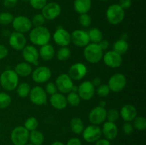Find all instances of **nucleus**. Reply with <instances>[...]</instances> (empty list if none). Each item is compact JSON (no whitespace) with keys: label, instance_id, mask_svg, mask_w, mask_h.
I'll return each mask as SVG.
<instances>
[{"label":"nucleus","instance_id":"nucleus-1","mask_svg":"<svg viewBox=\"0 0 146 145\" xmlns=\"http://www.w3.org/2000/svg\"><path fill=\"white\" fill-rule=\"evenodd\" d=\"M29 38L32 44L41 47L49 44L51 40V33L49 30L44 26L34 27L30 30Z\"/></svg>","mask_w":146,"mask_h":145},{"label":"nucleus","instance_id":"nucleus-55","mask_svg":"<svg viewBox=\"0 0 146 145\" xmlns=\"http://www.w3.org/2000/svg\"><path fill=\"white\" fill-rule=\"evenodd\" d=\"M100 1H107L108 0H100Z\"/></svg>","mask_w":146,"mask_h":145},{"label":"nucleus","instance_id":"nucleus-15","mask_svg":"<svg viewBox=\"0 0 146 145\" xmlns=\"http://www.w3.org/2000/svg\"><path fill=\"white\" fill-rule=\"evenodd\" d=\"M95 92V87L94 86L91 81H84L78 87L77 93L79 95L80 98L84 100H90L94 96Z\"/></svg>","mask_w":146,"mask_h":145},{"label":"nucleus","instance_id":"nucleus-26","mask_svg":"<svg viewBox=\"0 0 146 145\" xmlns=\"http://www.w3.org/2000/svg\"><path fill=\"white\" fill-rule=\"evenodd\" d=\"M14 71L19 77H28L32 72V67L27 62H21L17 64L14 68Z\"/></svg>","mask_w":146,"mask_h":145},{"label":"nucleus","instance_id":"nucleus-45","mask_svg":"<svg viewBox=\"0 0 146 145\" xmlns=\"http://www.w3.org/2000/svg\"><path fill=\"white\" fill-rule=\"evenodd\" d=\"M19 0H3V4L6 8L11 9L16 7Z\"/></svg>","mask_w":146,"mask_h":145},{"label":"nucleus","instance_id":"nucleus-44","mask_svg":"<svg viewBox=\"0 0 146 145\" xmlns=\"http://www.w3.org/2000/svg\"><path fill=\"white\" fill-rule=\"evenodd\" d=\"M123 131L126 135H131L134 132V127L131 122H125L123 125Z\"/></svg>","mask_w":146,"mask_h":145},{"label":"nucleus","instance_id":"nucleus-38","mask_svg":"<svg viewBox=\"0 0 146 145\" xmlns=\"http://www.w3.org/2000/svg\"><path fill=\"white\" fill-rule=\"evenodd\" d=\"M31 21V24H32V26H34V27H38L44 26L46 19L41 13H38V14H35L32 17Z\"/></svg>","mask_w":146,"mask_h":145},{"label":"nucleus","instance_id":"nucleus-41","mask_svg":"<svg viewBox=\"0 0 146 145\" xmlns=\"http://www.w3.org/2000/svg\"><path fill=\"white\" fill-rule=\"evenodd\" d=\"M96 92L101 98H105V97H107L109 95L110 92H111V90H110L108 85L103 84V85L97 87V89L96 90Z\"/></svg>","mask_w":146,"mask_h":145},{"label":"nucleus","instance_id":"nucleus-32","mask_svg":"<svg viewBox=\"0 0 146 145\" xmlns=\"http://www.w3.org/2000/svg\"><path fill=\"white\" fill-rule=\"evenodd\" d=\"M71 55V49L68 46L61 47L56 53V58L60 61H66L69 59Z\"/></svg>","mask_w":146,"mask_h":145},{"label":"nucleus","instance_id":"nucleus-23","mask_svg":"<svg viewBox=\"0 0 146 145\" xmlns=\"http://www.w3.org/2000/svg\"><path fill=\"white\" fill-rule=\"evenodd\" d=\"M50 103L54 109H58V110L65 109L68 105L66 98L64 94L61 93V92H56V93L51 95Z\"/></svg>","mask_w":146,"mask_h":145},{"label":"nucleus","instance_id":"nucleus-24","mask_svg":"<svg viewBox=\"0 0 146 145\" xmlns=\"http://www.w3.org/2000/svg\"><path fill=\"white\" fill-rule=\"evenodd\" d=\"M39 57L44 61H49L55 56V49L54 46L49 44L42 45L38 51Z\"/></svg>","mask_w":146,"mask_h":145},{"label":"nucleus","instance_id":"nucleus-31","mask_svg":"<svg viewBox=\"0 0 146 145\" xmlns=\"http://www.w3.org/2000/svg\"><path fill=\"white\" fill-rule=\"evenodd\" d=\"M17 93L19 98H25L29 96L30 90H31V87L28 82H21L19 83L17 88Z\"/></svg>","mask_w":146,"mask_h":145},{"label":"nucleus","instance_id":"nucleus-12","mask_svg":"<svg viewBox=\"0 0 146 145\" xmlns=\"http://www.w3.org/2000/svg\"><path fill=\"white\" fill-rule=\"evenodd\" d=\"M57 90L62 94H68L71 92L74 82L68 74L63 73L58 75L55 82Z\"/></svg>","mask_w":146,"mask_h":145},{"label":"nucleus","instance_id":"nucleus-35","mask_svg":"<svg viewBox=\"0 0 146 145\" xmlns=\"http://www.w3.org/2000/svg\"><path fill=\"white\" fill-rule=\"evenodd\" d=\"M24 127L29 132L36 130L38 127V119L36 117H30L25 121Z\"/></svg>","mask_w":146,"mask_h":145},{"label":"nucleus","instance_id":"nucleus-19","mask_svg":"<svg viewBox=\"0 0 146 145\" xmlns=\"http://www.w3.org/2000/svg\"><path fill=\"white\" fill-rule=\"evenodd\" d=\"M53 39L55 44L60 47L68 46L71 44V34L65 28L59 27L54 32Z\"/></svg>","mask_w":146,"mask_h":145},{"label":"nucleus","instance_id":"nucleus-8","mask_svg":"<svg viewBox=\"0 0 146 145\" xmlns=\"http://www.w3.org/2000/svg\"><path fill=\"white\" fill-rule=\"evenodd\" d=\"M11 24L14 31L21 34L29 32L32 28L31 19L25 16H18L14 17Z\"/></svg>","mask_w":146,"mask_h":145},{"label":"nucleus","instance_id":"nucleus-4","mask_svg":"<svg viewBox=\"0 0 146 145\" xmlns=\"http://www.w3.org/2000/svg\"><path fill=\"white\" fill-rule=\"evenodd\" d=\"M125 10L118 4H113L108 7L106 12L107 21L112 25H118L123 21L125 18Z\"/></svg>","mask_w":146,"mask_h":145},{"label":"nucleus","instance_id":"nucleus-14","mask_svg":"<svg viewBox=\"0 0 146 145\" xmlns=\"http://www.w3.org/2000/svg\"><path fill=\"white\" fill-rule=\"evenodd\" d=\"M107 110L105 107L97 106L93 108L88 114V120L91 125H100L106 119Z\"/></svg>","mask_w":146,"mask_h":145},{"label":"nucleus","instance_id":"nucleus-16","mask_svg":"<svg viewBox=\"0 0 146 145\" xmlns=\"http://www.w3.org/2000/svg\"><path fill=\"white\" fill-rule=\"evenodd\" d=\"M86 66L82 63H76L71 65L68 69V75L72 80H81L87 74Z\"/></svg>","mask_w":146,"mask_h":145},{"label":"nucleus","instance_id":"nucleus-53","mask_svg":"<svg viewBox=\"0 0 146 145\" xmlns=\"http://www.w3.org/2000/svg\"><path fill=\"white\" fill-rule=\"evenodd\" d=\"M106 105V103L104 101H101V102L99 103V105H98V106L102 107H105Z\"/></svg>","mask_w":146,"mask_h":145},{"label":"nucleus","instance_id":"nucleus-13","mask_svg":"<svg viewBox=\"0 0 146 145\" xmlns=\"http://www.w3.org/2000/svg\"><path fill=\"white\" fill-rule=\"evenodd\" d=\"M71 42H72L74 45L79 48L86 47L90 44L88 32L81 29L75 30L71 34Z\"/></svg>","mask_w":146,"mask_h":145},{"label":"nucleus","instance_id":"nucleus-51","mask_svg":"<svg viewBox=\"0 0 146 145\" xmlns=\"http://www.w3.org/2000/svg\"><path fill=\"white\" fill-rule=\"evenodd\" d=\"M91 82H92L94 87H98L99 85H101V80L99 78H95L93 79Z\"/></svg>","mask_w":146,"mask_h":145},{"label":"nucleus","instance_id":"nucleus-54","mask_svg":"<svg viewBox=\"0 0 146 145\" xmlns=\"http://www.w3.org/2000/svg\"><path fill=\"white\" fill-rule=\"evenodd\" d=\"M24 145H33V144H31V143H27L26 144H24Z\"/></svg>","mask_w":146,"mask_h":145},{"label":"nucleus","instance_id":"nucleus-43","mask_svg":"<svg viewBox=\"0 0 146 145\" xmlns=\"http://www.w3.org/2000/svg\"><path fill=\"white\" fill-rule=\"evenodd\" d=\"M44 90H45L46 94L50 95H52L56 93L57 91H58L56 85L53 82H47V84L46 85V88Z\"/></svg>","mask_w":146,"mask_h":145},{"label":"nucleus","instance_id":"nucleus-50","mask_svg":"<svg viewBox=\"0 0 146 145\" xmlns=\"http://www.w3.org/2000/svg\"><path fill=\"white\" fill-rule=\"evenodd\" d=\"M95 145H111L109 140L106 139H99L98 141L95 142Z\"/></svg>","mask_w":146,"mask_h":145},{"label":"nucleus","instance_id":"nucleus-47","mask_svg":"<svg viewBox=\"0 0 146 145\" xmlns=\"http://www.w3.org/2000/svg\"><path fill=\"white\" fill-rule=\"evenodd\" d=\"M8 53L9 51L7 47L0 44V60L5 58L8 55Z\"/></svg>","mask_w":146,"mask_h":145},{"label":"nucleus","instance_id":"nucleus-17","mask_svg":"<svg viewBox=\"0 0 146 145\" xmlns=\"http://www.w3.org/2000/svg\"><path fill=\"white\" fill-rule=\"evenodd\" d=\"M102 59L105 65L111 68H119L123 63L122 55L113 51H107L104 54Z\"/></svg>","mask_w":146,"mask_h":145},{"label":"nucleus","instance_id":"nucleus-39","mask_svg":"<svg viewBox=\"0 0 146 145\" xmlns=\"http://www.w3.org/2000/svg\"><path fill=\"white\" fill-rule=\"evenodd\" d=\"M78 21H79V24H81V26L87 28L91 25L92 19H91V16L88 14V13H86V14H80L79 17H78Z\"/></svg>","mask_w":146,"mask_h":145},{"label":"nucleus","instance_id":"nucleus-33","mask_svg":"<svg viewBox=\"0 0 146 145\" xmlns=\"http://www.w3.org/2000/svg\"><path fill=\"white\" fill-rule=\"evenodd\" d=\"M66 98L67 103L72 107H77L81 103V98L77 92H70L67 94Z\"/></svg>","mask_w":146,"mask_h":145},{"label":"nucleus","instance_id":"nucleus-18","mask_svg":"<svg viewBox=\"0 0 146 145\" xmlns=\"http://www.w3.org/2000/svg\"><path fill=\"white\" fill-rule=\"evenodd\" d=\"M9 44L15 51H22L27 45V38L24 34L14 31L11 33L9 36Z\"/></svg>","mask_w":146,"mask_h":145},{"label":"nucleus","instance_id":"nucleus-28","mask_svg":"<svg viewBox=\"0 0 146 145\" xmlns=\"http://www.w3.org/2000/svg\"><path fill=\"white\" fill-rule=\"evenodd\" d=\"M29 141L33 145H42L44 142V134L37 129L29 132Z\"/></svg>","mask_w":146,"mask_h":145},{"label":"nucleus","instance_id":"nucleus-22","mask_svg":"<svg viewBox=\"0 0 146 145\" xmlns=\"http://www.w3.org/2000/svg\"><path fill=\"white\" fill-rule=\"evenodd\" d=\"M120 117L125 122H133L137 117V109L135 106L131 104H127L122 107L120 111Z\"/></svg>","mask_w":146,"mask_h":145},{"label":"nucleus","instance_id":"nucleus-20","mask_svg":"<svg viewBox=\"0 0 146 145\" xmlns=\"http://www.w3.org/2000/svg\"><path fill=\"white\" fill-rule=\"evenodd\" d=\"M22 56L24 61L29 64L37 65L39 58L38 51L34 45H26L22 49Z\"/></svg>","mask_w":146,"mask_h":145},{"label":"nucleus","instance_id":"nucleus-42","mask_svg":"<svg viewBox=\"0 0 146 145\" xmlns=\"http://www.w3.org/2000/svg\"><path fill=\"white\" fill-rule=\"evenodd\" d=\"M30 6L36 10H41L47 4V0H29Z\"/></svg>","mask_w":146,"mask_h":145},{"label":"nucleus","instance_id":"nucleus-11","mask_svg":"<svg viewBox=\"0 0 146 145\" xmlns=\"http://www.w3.org/2000/svg\"><path fill=\"white\" fill-rule=\"evenodd\" d=\"M61 13V7L58 3L55 1L47 3L41 9V14L46 20H54L60 16Z\"/></svg>","mask_w":146,"mask_h":145},{"label":"nucleus","instance_id":"nucleus-10","mask_svg":"<svg viewBox=\"0 0 146 145\" xmlns=\"http://www.w3.org/2000/svg\"><path fill=\"white\" fill-rule=\"evenodd\" d=\"M126 84V77L123 74L115 73L109 78L108 85L112 92H120L125 88Z\"/></svg>","mask_w":146,"mask_h":145},{"label":"nucleus","instance_id":"nucleus-40","mask_svg":"<svg viewBox=\"0 0 146 145\" xmlns=\"http://www.w3.org/2000/svg\"><path fill=\"white\" fill-rule=\"evenodd\" d=\"M120 117V112L118 109L115 108L110 109L106 112V119L108 122H115Z\"/></svg>","mask_w":146,"mask_h":145},{"label":"nucleus","instance_id":"nucleus-3","mask_svg":"<svg viewBox=\"0 0 146 145\" xmlns=\"http://www.w3.org/2000/svg\"><path fill=\"white\" fill-rule=\"evenodd\" d=\"M104 51H102L98 44H88L84 47V56L86 61L89 63L96 64L102 60Z\"/></svg>","mask_w":146,"mask_h":145},{"label":"nucleus","instance_id":"nucleus-21","mask_svg":"<svg viewBox=\"0 0 146 145\" xmlns=\"http://www.w3.org/2000/svg\"><path fill=\"white\" fill-rule=\"evenodd\" d=\"M102 135H104L105 139L108 140H113L117 137L118 134V129L115 122H104L101 128Z\"/></svg>","mask_w":146,"mask_h":145},{"label":"nucleus","instance_id":"nucleus-29","mask_svg":"<svg viewBox=\"0 0 146 145\" xmlns=\"http://www.w3.org/2000/svg\"><path fill=\"white\" fill-rule=\"evenodd\" d=\"M70 128L76 134H82L84 129V125L82 119L79 117H74L70 121Z\"/></svg>","mask_w":146,"mask_h":145},{"label":"nucleus","instance_id":"nucleus-34","mask_svg":"<svg viewBox=\"0 0 146 145\" xmlns=\"http://www.w3.org/2000/svg\"><path fill=\"white\" fill-rule=\"evenodd\" d=\"M132 124L134 129L138 131H144L146 129V119L143 116H137Z\"/></svg>","mask_w":146,"mask_h":145},{"label":"nucleus","instance_id":"nucleus-30","mask_svg":"<svg viewBox=\"0 0 146 145\" xmlns=\"http://www.w3.org/2000/svg\"><path fill=\"white\" fill-rule=\"evenodd\" d=\"M88 34L90 41H91L93 44H98L103 39L102 31L96 27L91 28L88 31Z\"/></svg>","mask_w":146,"mask_h":145},{"label":"nucleus","instance_id":"nucleus-5","mask_svg":"<svg viewBox=\"0 0 146 145\" xmlns=\"http://www.w3.org/2000/svg\"><path fill=\"white\" fill-rule=\"evenodd\" d=\"M29 132L24 126H17L11 132V141L14 145H24L29 142Z\"/></svg>","mask_w":146,"mask_h":145},{"label":"nucleus","instance_id":"nucleus-25","mask_svg":"<svg viewBox=\"0 0 146 145\" xmlns=\"http://www.w3.org/2000/svg\"><path fill=\"white\" fill-rule=\"evenodd\" d=\"M92 6L91 0H74V8L76 12L79 14H86Z\"/></svg>","mask_w":146,"mask_h":145},{"label":"nucleus","instance_id":"nucleus-36","mask_svg":"<svg viewBox=\"0 0 146 145\" xmlns=\"http://www.w3.org/2000/svg\"><path fill=\"white\" fill-rule=\"evenodd\" d=\"M11 103V98L7 92H0V109H6Z\"/></svg>","mask_w":146,"mask_h":145},{"label":"nucleus","instance_id":"nucleus-2","mask_svg":"<svg viewBox=\"0 0 146 145\" xmlns=\"http://www.w3.org/2000/svg\"><path fill=\"white\" fill-rule=\"evenodd\" d=\"M19 78L14 70L7 69L3 71L0 75V84L7 91L14 90L19 84Z\"/></svg>","mask_w":146,"mask_h":145},{"label":"nucleus","instance_id":"nucleus-37","mask_svg":"<svg viewBox=\"0 0 146 145\" xmlns=\"http://www.w3.org/2000/svg\"><path fill=\"white\" fill-rule=\"evenodd\" d=\"M14 16L12 14L8 11H4L0 13V24L3 26H7L11 24L14 19Z\"/></svg>","mask_w":146,"mask_h":145},{"label":"nucleus","instance_id":"nucleus-52","mask_svg":"<svg viewBox=\"0 0 146 145\" xmlns=\"http://www.w3.org/2000/svg\"><path fill=\"white\" fill-rule=\"evenodd\" d=\"M51 145H65L63 142H59V141H56V142H53Z\"/></svg>","mask_w":146,"mask_h":145},{"label":"nucleus","instance_id":"nucleus-6","mask_svg":"<svg viewBox=\"0 0 146 145\" xmlns=\"http://www.w3.org/2000/svg\"><path fill=\"white\" fill-rule=\"evenodd\" d=\"M29 97L31 103L35 105L41 106L47 102V94L45 90L41 86H35L31 88Z\"/></svg>","mask_w":146,"mask_h":145},{"label":"nucleus","instance_id":"nucleus-46","mask_svg":"<svg viewBox=\"0 0 146 145\" xmlns=\"http://www.w3.org/2000/svg\"><path fill=\"white\" fill-rule=\"evenodd\" d=\"M118 5L124 10L129 9L132 5V0H119Z\"/></svg>","mask_w":146,"mask_h":145},{"label":"nucleus","instance_id":"nucleus-48","mask_svg":"<svg viewBox=\"0 0 146 145\" xmlns=\"http://www.w3.org/2000/svg\"><path fill=\"white\" fill-rule=\"evenodd\" d=\"M98 45L100 46V48L102 49V51H105V50H107L108 48H109L110 43L108 40L102 39L99 43H98Z\"/></svg>","mask_w":146,"mask_h":145},{"label":"nucleus","instance_id":"nucleus-27","mask_svg":"<svg viewBox=\"0 0 146 145\" xmlns=\"http://www.w3.org/2000/svg\"><path fill=\"white\" fill-rule=\"evenodd\" d=\"M128 48H129V44L128 41L123 38L117 40L113 45V51L121 55L127 53Z\"/></svg>","mask_w":146,"mask_h":145},{"label":"nucleus","instance_id":"nucleus-7","mask_svg":"<svg viewBox=\"0 0 146 145\" xmlns=\"http://www.w3.org/2000/svg\"><path fill=\"white\" fill-rule=\"evenodd\" d=\"M51 75H52V72H51V69L47 66H44V65L37 67L36 69L32 71V72H31L32 80L38 84L48 82L51 79Z\"/></svg>","mask_w":146,"mask_h":145},{"label":"nucleus","instance_id":"nucleus-9","mask_svg":"<svg viewBox=\"0 0 146 145\" xmlns=\"http://www.w3.org/2000/svg\"><path fill=\"white\" fill-rule=\"evenodd\" d=\"M82 136L84 140L88 143H94L101 139L102 136L101 128L98 125H88L84 128Z\"/></svg>","mask_w":146,"mask_h":145},{"label":"nucleus","instance_id":"nucleus-49","mask_svg":"<svg viewBox=\"0 0 146 145\" xmlns=\"http://www.w3.org/2000/svg\"><path fill=\"white\" fill-rule=\"evenodd\" d=\"M66 145H81V142L78 138L72 137L68 139Z\"/></svg>","mask_w":146,"mask_h":145}]
</instances>
